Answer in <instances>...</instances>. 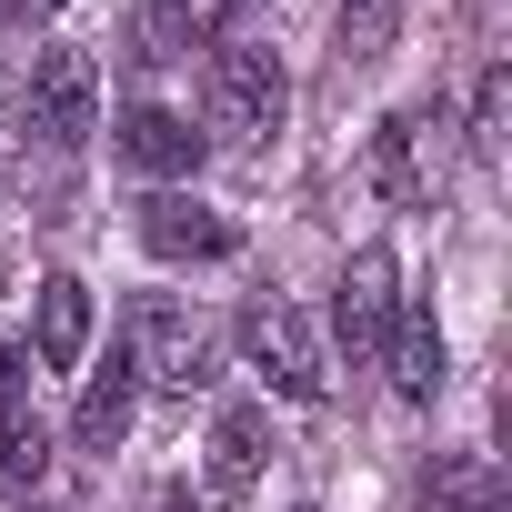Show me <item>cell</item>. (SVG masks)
Masks as SVG:
<instances>
[{
	"label": "cell",
	"mask_w": 512,
	"mask_h": 512,
	"mask_svg": "<svg viewBox=\"0 0 512 512\" xmlns=\"http://www.w3.org/2000/svg\"><path fill=\"white\" fill-rule=\"evenodd\" d=\"M0 11H11V21H21V31H41V21H51V11H61V0H0Z\"/></svg>",
	"instance_id": "cell-19"
},
{
	"label": "cell",
	"mask_w": 512,
	"mask_h": 512,
	"mask_svg": "<svg viewBox=\"0 0 512 512\" xmlns=\"http://www.w3.org/2000/svg\"><path fill=\"white\" fill-rule=\"evenodd\" d=\"M412 141H422V111H392V121L372 131V191L402 201V211L422 201V161H412Z\"/></svg>",
	"instance_id": "cell-13"
},
{
	"label": "cell",
	"mask_w": 512,
	"mask_h": 512,
	"mask_svg": "<svg viewBox=\"0 0 512 512\" xmlns=\"http://www.w3.org/2000/svg\"><path fill=\"white\" fill-rule=\"evenodd\" d=\"M502 111H512V71L492 61V71L472 81V131H462V141H472V161H492V151H502Z\"/></svg>",
	"instance_id": "cell-17"
},
{
	"label": "cell",
	"mask_w": 512,
	"mask_h": 512,
	"mask_svg": "<svg viewBox=\"0 0 512 512\" xmlns=\"http://www.w3.org/2000/svg\"><path fill=\"white\" fill-rule=\"evenodd\" d=\"M11 392H31V382H21V342L0 332V402H11Z\"/></svg>",
	"instance_id": "cell-18"
},
{
	"label": "cell",
	"mask_w": 512,
	"mask_h": 512,
	"mask_svg": "<svg viewBox=\"0 0 512 512\" xmlns=\"http://www.w3.org/2000/svg\"><path fill=\"white\" fill-rule=\"evenodd\" d=\"M131 362H141V382H161V392H211L221 382V342L181 312V302H141L131 312Z\"/></svg>",
	"instance_id": "cell-3"
},
{
	"label": "cell",
	"mask_w": 512,
	"mask_h": 512,
	"mask_svg": "<svg viewBox=\"0 0 512 512\" xmlns=\"http://www.w3.org/2000/svg\"><path fill=\"white\" fill-rule=\"evenodd\" d=\"M141 251H151V262H221L231 221L211 201H191V191H151L141 201Z\"/></svg>",
	"instance_id": "cell-6"
},
{
	"label": "cell",
	"mask_w": 512,
	"mask_h": 512,
	"mask_svg": "<svg viewBox=\"0 0 512 512\" xmlns=\"http://www.w3.org/2000/svg\"><path fill=\"white\" fill-rule=\"evenodd\" d=\"M251 482H262V412L231 402V412L211 422V502H231V492H251Z\"/></svg>",
	"instance_id": "cell-12"
},
{
	"label": "cell",
	"mask_w": 512,
	"mask_h": 512,
	"mask_svg": "<svg viewBox=\"0 0 512 512\" xmlns=\"http://www.w3.org/2000/svg\"><path fill=\"white\" fill-rule=\"evenodd\" d=\"M382 362H392V392H402V402H432V392H442V322H432L422 302H402Z\"/></svg>",
	"instance_id": "cell-10"
},
{
	"label": "cell",
	"mask_w": 512,
	"mask_h": 512,
	"mask_svg": "<svg viewBox=\"0 0 512 512\" xmlns=\"http://www.w3.org/2000/svg\"><path fill=\"white\" fill-rule=\"evenodd\" d=\"M201 111H211V131H221V141L262 151V141L282 131V111H292V71H282V51H262V41H211Z\"/></svg>",
	"instance_id": "cell-1"
},
{
	"label": "cell",
	"mask_w": 512,
	"mask_h": 512,
	"mask_svg": "<svg viewBox=\"0 0 512 512\" xmlns=\"http://www.w3.org/2000/svg\"><path fill=\"white\" fill-rule=\"evenodd\" d=\"M131 51L141 61H191V51H211V11L201 0H131Z\"/></svg>",
	"instance_id": "cell-11"
},
{
	"label": "cell",
	"mask_w": 512,
	"mask_h": 512,
	"mask_svg": "<svg viewBox=\"0 0 512 512\" xmlns=\"http://www.w3.org/2000/svg\"><path fill=\"white\" fill-rule=\"evenodd\" d=\"M31 352H41L51 372H81V362H91V282H71V272L41 282V332H31Z\"/></svg>",
	"instance_id": "cell-9"
},
{
	"label": "cell",
	"mask_w": 512,
	"mask_h": 512,
	"mask_svg": "<svg viewBox=\"0 0 512 512\" xmlns=\"http://www.w3.org/2000/svg\"><path fill=\"white\" fill-rule=\"evenodd\" d=\"M241 352H251V372H262L282 402H322L332 392V352H322V332L292 302H251L241 312Z\"/></svg>",
	"instance_id": "cell-2"
},
{
	"label": "cell",
	"mask_w": 512,
	"mask_h": 512,
	"mask_svg": "<svg viewBox=\"0 0 512 512\" xmlns=\"http://www.w3.org/2000/svg\"><path fill=\"white\" fill-rule=\"evenodd\" d=\"M21 111H31V131H41L51 151H81V141L101 131V81H91V51L51 41V51L31 61V91H21Z\"/></svg>",
	"instance_id": "cell-4"
},
{
	"label": "cell",
	"mask_w": 512,
	"mask_h": 512,
	"mask_svg": "<svg viewBox=\"0 0 512 512\" xmlns=\"http://www.w3.org/2000/svg\"><path fill=\"white\" fill-rule=\"evenodd\" d=\"M151 512H211V502H191V492H171V502H151Z\"/></svg>",
	"instance_id": "cell-20"
},
{
	"label": "cell",
	"mask_w": 512,
	"mask_h": 512,
	"mask_svg": "<svg viewBox=\"0 0 512 512\" xmlns=\"http://www.w3.org/2000/svg\"><path fill=\"white\" fill-rule=\"evenodd\" d=\"M432 502H442V512H512V492H502L492 452H462V462H442V472H432Z\"/></svg>",
	"instance_id": "cell-14"
},
{
	"label": "cell",
	"mask_w": 512,
	"mask_h": 512,
	"mask_svg": "<svg viewBox=\"0 0 512 512\" xmlns=\"http://www.w3.org/2000/svg\"><path fill=\"white\" fill-rule=\"evenodd\" d=\"M392 282H402V272H392V251H382V241L342 262V292H332V332H342L362 362H382V342H392V312H402V292H392Z\"/></svg>",
	"instance_id": "cell-5"
},
{
	"label": "cell",
	"mask_w": 512,
	"mask_h": 512,
	"mask_svg": "<svg viewBox=\"0 0 512 512\" xmlns=\"http://www.w3.org/2000/svg\"><path fill=\"white\" fill-rule=\"evenodd\" d=\"M392 21H402V0H342V61H382Z\"/></svg>",
	"instance_id": "cell-16"
},
{
	"label": "cell",
	"mask_w": 512,
	"mask_h": 512,
	"mask_svg": "<svg viewBox=\"0 0 512 512\" xmlns=\"http://www.w3.org/2000/svg\"><path fill=\"white\" fill-rule=\"evenodd\" d=\"M131 412H141V362H131V342L81 382V412H71V442L81 452H111L121 432H131Z\"/></svg>",
	"instance_id": "cell-8"
},
{
	"label": "cell",
	"mask_w": 512,
	"mask_h": 512,
	"mask_svg": "<svg viewBox=\"0 0 512 512\" xmlns=\"http://www.w3.org/2000/svg\"><path fill=\"white\" fill-rule=\"evenodd\" d=\"M121 161L151 171V181H191V171H201V131H191L181 111L141 101V111H121Z\"/></svg>",
	"instance_id": "cell-7"
},
{
	"label": "cell",
	"mask_w": 512,
	"mask_h": 512,
	"mask_svg": "<svg viewBox=\"0 0 512 512\" xmlns=\"http://www.w3.org/2000/svg\"><path fill=\"white\" fill-rule=\"evenodd\" d=\"M41 462H51V432H41L31 392H11V402H0V472H11V482H31Z\"/></svg>",
	"instance_id": "cell-15"
}]
</instances>
